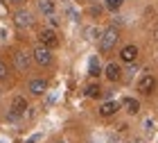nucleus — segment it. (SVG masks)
I'll return each mask as SVG.
<instances>
[{
	"label": "nucleus",
	"mask_w": 158,
	"mask_h": 143,
	"mask_svg": "<svg viewBox=\"0 0 158 143\" xmlns=\"http://www.w3.org/2000/svg\"><path fill=\"white\" fill-rule=\"evenodd\" d=\"M118 39H120V32L115 30V27H106V30L102 32V37H99V50L102 52H111L113 48H115L118 43Z\"/></svg>",
	"instance_id": "nucleus-1"
},
{
	"label": "nucleus",
	"mask_w": 158,
	"mask_h": 143,
	"mask_svg": "<svg viewBox=\"0 0 158 143\" xmlns=\"http://www.w3.org/2000/svg\"><path fill=\"white\" fill-rule=\"evenodd\" d=\"M34 59H36L41 66H50V64H52V50L50 48H45V46H36L34 48Z\"/></svg>",
	"instance_id": "nucleus-2"
},
{
	"label": "nucleus",
	"mask_w": 158,
	"mask_h": 143,
	"mask_svg": "<svg viewBox=\"0 0 158 143\" xmlns=\"http://www.w3.org/2000/svg\"><path fill=\"white\" fill-rule=\"evenodd\" d=\"M39 39H41V43L45 46V48H50L52 50L54 46H59V37H56V32L54 30H41V34H39Z\"/></svg>",
	"instance_id": "nucleus-3"
},
{
	"label": "nucleus",
	"mask_w": 158,
	"mask_h": 143,
	"mask_svg": "<svg viewBox=\"0 0 158 143\" xmlns=\"http://www.w3.org/2000/svg\"><path fill=\"white\" fill-rule=\"evenodd\" d=\"M138 89L142 91V93H152V91L156 89V77L154 75H142L140 82H138Z\"/></svg>",
	"instance_id": "nucleus-4"
},
{
	"label": "nucleus",
	"mask_w": 158,
	"mask_h": 143,
	"mask_svg": "<svg viewBox=\"0 0 158 143\" xmlns=\"http://www.w3.org/2000/svg\"><path fill=\"white\" fill-rule=\"evenodd\" d=\"M135 57H138V48H135V46H124V48L120 50V59L124 61V64L135 61Z\"/></svg>",
	"instance_id": "nucleus-5"
},
{
	"label": "nucleus",
	"mask_w": 158,
	"mask_h": 143,
	"mask_svg": "<svg viewBox=\"0 0 158 143\" xmlns=\"http://www.w3.org/2000/svg\"><path fill=\"white\" fill-rule=\"evenodd\" d=\"M14 23H16V27H30L34 23V18H32L30 11H18L16 16H14Z\"/></svg>",
	"instance_id": "nucleus-6"
},
{
	"label": "nucleus",
	"mask_w": 158,
	"mask_h": 143,
	"mask_svg": "<svg viewBox=\"0 0 158 143\" xmlns=\"http://www.w3.org/2000/svg\"><path fill=\"white\" fill-rule=\"evenodd\" d=\"M25 109H27V100L25 98L16 96L11 100V116H20V114H25Z\"/></svg>",
	"instance_id": "nucleus-7"
},
{
	"label": "nucleus",
	"mask_w": 158,
	"mask_h": 143,
	"mask_svg": "<svg viewBox=\"0 0 158 143\" xmlns=\"http://www.w3.org/2000/svg\"><path fill=\"white\" fill-rule=\"evenodd\" d=\"M27 89H30V93L41 96V93H45V91H48V82L45 80H32L30 84H27Z\"/></svg>",
	"instance_id": "nucleus-8"
},
{
	"label": "nucleus",
	"mask_w": 158,
	"mask_h": 143,
	"mask_svg": "<svg viewBox=\"0 0 158 143\" xmlns=\"http://www.w3.org/2000/svg\"><path fill=\"white\" fill-rule=\"evenodd\" d=\"M14 66H16L18 70H27V68H30V55L16 52V55H14Z\"/></svg>",
	"instance_id": "nucleus-9"
},
{
	"label": "nucleus",
	"mask_w": 158,
	"mask_h": 143,
	"mask_svg": "<svg viewBox=\"0 0 158 143\" xmlns=\"http://www.w3.org/2000/svg\"><path fill=\"white\" fill-rule=\"evenodd\" d=\"M104 73H106V77H109L111 82H118L120 77H122V68L118 66V64H109V66H106V70H104Z\"/></svg>",
	"instance_id": "nucleus-10"
},
{
	"label": "nucleus",
	"mask_w": 158,
	"mask_h": 143,
	"mask_svg": "<svg viewBox=\"0 0 158 143\" xmlns=\"http://www.w3.org/2000/svg\"><path fill=\"white\" fill-rule=\"evenodd\" d=\"M122 107H124L129 114H138L140 111V102L135 98H124V100H122Z\"/></svg>",
	"instance_id": "nucleus-11"
},
{
	"label": "nucleus",
	"mask_w": 158,
	"mask_h": 143,
	"mask_svg": "<svg viewBox=\"0 0 158 143\" xmlns=\"http://www.w3.org/2000/svg\"><path fill=\"white\" fill-rule=\"evenodd\" d=\"M118 109H120V105L115 102V100H109V102H104V105H102L99 114H102V116H113V114H115Z\"/></svg>",
	"instance_id": "nucleus-12"
},
{
	"label": "nucleus",
	"mask_w": 158,
	"mask_h": 143,
	"mask_svg": "<svg viewBox=\"0 0 158 143\" xmlns=\"http://www.w3.org/2000/svg\"><path fill=\"white\" fill-rule=\"evenodd\" d=\"M88 75L90 77H99V75H102V68H99L97 57H90V61H88Z\"/></svg>",
	"instance_id": "nucleus-13"
},
{
	"label": "nucleus",
	"mask_w": 158,
	"mask_h": 143,
	"mask_svg": "<svg viewBox=\"0 0 158 143\" xmlns=\"http://www.w3.org/2000/svg\"><path fill=\"white\" fill-rule=\"evenodd\" d=\"M39 9L43 14H48V16H52V11H54V2L52 0H39Z\"/></svg>",
	"instance_id": "nucleus-14"
},
{
	"label": "nucleus",
	"mask_w": 158,
	"mask_h": 143,
	"mask_svg": "<svg viewBox=\"0 0 158 143\" xmlns=\"http://www.w3.org/2000/svg\"><path fill=\"white\" fill-rule=\"evenodd\" d=\"M86 96L88 98H99L102 96V89H99L97 84H88V87H86Z\"/></svg>",
	"instance_id": "nucleus-15"
},
{
	"label": "nucleus",
	"mask_w": 158,
	"mask_h": 143,
	"mask_svg": "<svg viewBox=\"0 0 158 143\" xmlns=\"http://www.w3.org/2000/svg\"><path fill=\"white\" fill-rule=\"evenodd\" d=\"M122 7V0H106V9H111V11H118Z\"/></svg>",
	"instance_id": "nucleus-16"
},
{
	"label": "nucleus",
	"mask_w": 158,
	"mask_h": 143,
	"mask_svg": "<svg viewBox=\"0 0 158 143\" xmlns=\"http://www.w3.org/2000/svg\"><path fill=\"white\" fill-rule=\"evenodd\" d=\"M7 77V66H5V61H0V80H5Z\"/></svg>",
	"instance_id": "nucleus-17"
},
{
	"label": "nucleus",
	"mask_w": 158,
	"mask_h": 143,
	"mask_svg": "<svg viewBox=\"0 0 158 143\" xmlns=\"http://www.w3.org/2000/svg\"><path fill=\"white\" fill-rule=\"evenodd\" d=\"M36 141H39V136H32V139L27 141V143H36Z\"/></svg>",
	"instance_id": "nucleus-18"
},
{
	"label": "nucleus",
	"mask_w": 158,
	"mask_h": 143,
	"mask_svg": "<svg viewBox=\"0 0 158 143\" xmlns=\"http://www.w3.org/2000/svg\"><path fill=\"white\" fill-rule=\"evenodd\" d=\"M154 37H156V39H158V27H156V30H154Z\"/></svg>",
	"instance_id": "nucleus-19"
},
{
	"label": "nucleus",
	"mask_w": 158,
	"mask_h": 143,
	"mask_svg": "<svg viewBox=\"0 0 158 143\" xmlns=\"http://www.w3.org/2000/svg\"><path fill=\"white\" fill-rule=\"evenodd\" d=\"M9 2H16V5H18V2H23V0H9Z\"/></svg>",
	"instance_id": "nucleus-20"
}]
</instances>
